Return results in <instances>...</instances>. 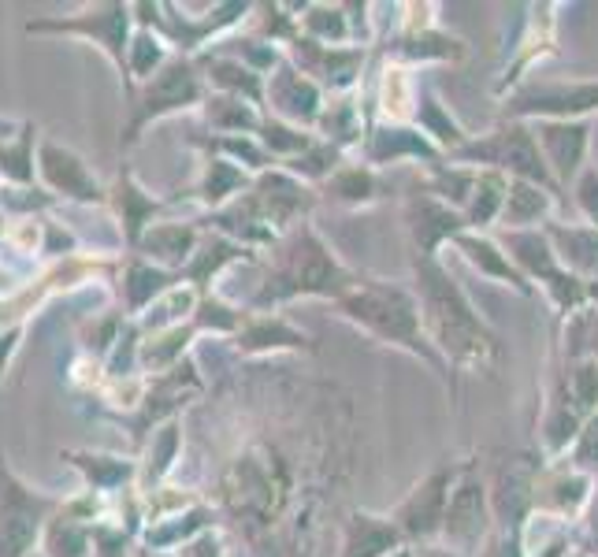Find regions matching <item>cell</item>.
Instances as JSON below:
<instances>
[{"mask_svg":"<svg viewBox=\"0 0 598 557\" xmlns=\"http://www.w3.org/2000/svg\"><path fill=\"white\" fill-rule=\"evenodd\" d=\"M420 320L428 324L431 338L457 361L487 364L494 357V338L487 335L483 320L435 264L420 268Z\"/></svg>","mask_w":598,"mask_h":557,"instance_id":"1","label":"cell"},{"mask_svg":"<svg viewBox=\"0 0 598 557\" xmlns=\"http://www.w3.org/2000/svg\"><path fill=\"white\" fill-rule=\"evenodd\" d=\"M342 309L350 320H357L361 327H368L372 335L387 338V342H398L405 350L428 357L424 350V338H420V305H416L405 290H394V286H361L342 298Z\"/></svg>","mask_w":598,"mask_h":557,"instance_id":"2","label":"cell"},{"mask_svg":"<svg viewBox=\"0 0 598 557\" xmlns=\"http://www.w3.org/2000/svg\"><path fill=\"white\" fill-rule=\"evenodd\" d=\"M491 528V509H487V487L476 476H465L450 491L446 517H442V535L450 539L454 550H472Z\"/></svg>","mask_w":598,"mask_h":557,"instance_id":"3","label":"cell"},{"mask_svg":"<svg viewBox=\"0 0 598 557\" xmlns=\"http://www.w3.org/2000/svg\"><path fill=\"white\" fill-rule=\"evenodd\" d=\"M465 156L491 160L498 168L517 171V179L524 182H546V164H543V156H539V145H535V138L524 127L498 130L491 142L465 149Z\"/></svg>","mask_w":598,"mask_h":557,"instance_id":"4","label":"cell"},{"mask_svg":"<svg viewBox=\"0 0 598 557\" xmlns=\"http://www.w3.org/2000/svg\"><path fill=\"white\" fill-rule=\"evenodd\" d=\"M450 472H435L420 483L398 509V528L402 535L413 539H428V535L442 532V517H446V502H450Z\"/></svg>","mask_w":598,"mask_h":557,"instance_id":"5","label":"cell"},{"mask_svg":"<svg viewBox=\"0 0 598 557\" xmlns=\"http://www.w3.org/2000/svg\"><path fill=\"white\" fill-rule=\"evenodd\" d=\"M197 93H201V86H197V75L190 71V64H182V60L168 64L160 75H153V86L145 90L142 108H138V116H134V123H130V138H134V134L142 130V123H149V119L197 101Z\"/></svg>","mask_w":598,"mask_h":557,"instance_id":"6","label":"cell"},{"mask_svg":"<svg viewBox=\"0 0 598 557\" xmlns=\"http://www.w3.org/2000/svg\"><path fill=\"white\" fill-rule=\"evenodd\" d=\"M283 283H290V294H331L338 286V264L312 234H305L290 249Z\"/></svg>","mask_w":598,"mask_h":557,"instance_id":"7","label":"cell"},{"mask_svg":"<svg viewBox=\"0 0 598 557\" xmlns=\"http://www.w3.org/2000/svg\"><path fill=\"white\" fill-rule=\"evenodd\" d=\"M402 543V528L390 520L357 513L346 528V543H342V557H387L390 550H398Z\"/></svg>","mask_w":598,"mask_h":557,"instance_id":"8","label":"cell"},{"mask_svg":"<svg viewBox=\"0 0 598 557\" xmlns=\"http://www.w3.org/2000/svg\"><path fill=\"white\" fill-rule=\"evenodd\" d=\"M41 171H45L49 186H56L60 194L82 197V201H93V197H97V179H93L90 171H86V164H82L75 153H67V149L45 145V149H41Z\"/></svg>","mask_w":598,"mask_h":557,"instance_id":"9","label":"cell"},{"mask_svg":"<svg viewBox=\"0 0 598 557\" xmlns=\"http://www.w3.org/2000/svg\"><path fill=\"white\" fill-rule=\"evenodd\" d=\"M539 142L546 145V160L561 171V179H569L572 171L580 168L587 127H580V123H546V127H539Z\"/></svg>","mask_w":598,"mask_h":557,"instance_id":"10","label":"cell"},{"mask_svg":"<svg viewBox=\"0 0 598 557\" xmlns=\"http://www.w3.org/2000/svg\"><path fill=\"white\" fill-rule=\"evenodd\" d=\"M520 112H550V116H576L598 108V86H550L535 90L532 97H520Z\"/></svg>","mask_w":598,"mask_h":557,"instance_id":"11","label":"cell"},{"mask_svg":"<svg viewBox=\"0 0 598 557\" xmlns=\"http://www.w3.org/2000/svg\"><path fill=\"white\" fill-rule=\"evenodd\" d=\"M93 19H82V23H60V30H78L86 38H97L104 49L112 52V60L123 64V30H127V8L123 4H104L97 12H90Z\"/></svg>","mask_w":598,"mask_h":557,"instance_id":"12","label":"cell"},{"mask_svg":"<svg viewBox=\"0 0 598 557\" xmlns=\"http://www.w3.org/2000/svg\"><path fill=\"white\" fill-rule=\"evenodd\" d=\"M409 220H413V231L424 249H435L446 234L457 238V231H461V220H457L454 212L442 208L439 201H428V197H420V201L409 205Z\"/></svg>","mask_w":598,"mask_h":557,"instance_id":"13","label":"cell"},{"mask_svg":"<svg viewBox=\"0 0 598 557\" xmlns=\"http://www.w3.org/2000/svg\"><path fill=\"white\" fill-rule=\"evenodd\" d=\"M272 101L275 108L290 119H305L309 123L316 116V86L309 78H301L298 71H279L272 82Z\"/></svg>","mask_w":598,"mask_h":557,"instance_id":"14","label":"cell"},{"mask_svg":"<svg viewBox=\"0 0 598 557\" xmlns=\"http://www.w3.org/2000/svg\"><path fill=\"white\" fill-rule=\"evenodd\" d=\"M457 246H461V253H465L483 275H494V279H502V283H513L517 290H528L524 275L509 264L506 253H498L494 242H487V238H472V234H457Z\"/></svg>","mask_w":598,"mask_h":557,"instance_id":"15","label":"cell"},{"mask_svg":"<svg viewBox=\"0 0 598 557\" xmlns=\"http://www.w3.org/2000/svg\"><path fill=\"white\" fill-rule=\"evenodd\" d=\"M546 208H550V197H546L543 190L535 186V182L517 179L513 186H509V194H506V205H502V220H506L509 227H524V223L539 220Z\"/></svg>","mask_w":598,"mask_h":557,"instance_id":"16","label":"cell"},{"mask_svg":"<svg viewBox=\"0 0 598 557\" xmlns=\"http://www.w3.org/2000/svg\"><path fill=\"white\" fill-rule=\"evenodd\" d=\"M558 257L580 272H598V231H554Z\"/></svg>","mask_w":598,"mask_h":557,"instance_id":"17","label":"cell"},{"mask_svg":"<svg viewBox=\"0 0 598 557\" xmlns=\"http://www.w3.org/2000/svg\"><path fill=\"white\" fill-rule=\"evenodd\" d=\"M506 194H509V186L502 182V175H480V179H476V186H472V208H468V223H476V227L491 223L494 212L506 205Z\"/></svg>","mask_w":598,"mask_h":557,"instance_id":"18","label":"cell"},{"mask_svg":"<svg viewBox=\"0 0 598 557\" xmlns=\"http://www.w3.org/2000/svg\"><path fill=\"white\" fill-rule=\"evenodd\" d=\"M145 246L153 249L156 257L182 260L186 253H190V246H194V231H186V227H156Z\"/></svg>","mask_w":598,"mask_h":557,"instance_id":"19","label":"cell"},{"mask_svg":"<svg viewBox=\"0 0 598 557\" xmlns=\"http://www.w3.org/2000/svg\"><path fill=\"white\" fill-rule=\"evenodd\" d=\"M242 171L231 168L227 160H212V168H208V179H205V197L208 201H223V197L231 194L234 186H242Z\"/></svg>","mask_w":598,"mask_h":557,"instance_id":"20","label":"cell"},{"mask_svg":"<svg viewBox=\"0 0 598 557\" xmlns=\"http://www.w3.org/2000/svg\"><path fill=\"white\" fill-rule=\"evenodd\" d=\"M208 119L223 130H242L253 127V112L242 101H212L208 104Z\"/></svg>","mask_w":598,"mask_h":557,"instance_id":"21","label":"cell"},{"mask_svg":"<svg viewBox=\"0 0 598 557\" xmlns=\"http://www.w3.org/2000/svg\"><path fill=\"white\" fill-rule=\"evenodd\" d=\"M572 402L580 409H595L598 405V364H580L572 372Z\"/></svg>","mask_w":598,"mask_h":557,"instance_id":"22","label":"cell"},{"mask_svg":"<svg viewBox=\"0 0 598 557\" xmlns=\"http://www.w3.org/2000/svg\"><path fill=\"white\" fill-rule=\"evenodd\" d=\"M298 346V342H305L301 335H294V331H286L283 324H272V327H253L246 335V350H257V346Z\"/></svg>","mask_w":598,"mask_h":557,"instance_id":"23","label":"cell"},{"mask_svg":"<svg viewBox=\"0 0 598 557\" xmlns=\"http://www.w3.org/2000/svg\"><path fill=\"white\" fill-rule=\"evenodd\" d=\"M216 71V82H223V86H231V90H246L249 97H257V78H253V71H246L242 64H216L212 67Z\"/></svg>","mask_w":598,"mask_h":557,"instance_id":"24","label":"cell"},{"mask_svg":"<svg viewBox=\"0 0 598 557\" xmlns=\"http://www.w3.org/2000/svg\"><path fill=\"white\" fill-rule=\"evenodd\" d=\"M335 190H338V197H350V201H368V197H372V182H368V175H364L361 168H357V171L338 175Z\"/></svg>","mask_w":598,"mask_h":557,"instance_id":"25","label":"cell"},{"mask_svg":"<svg viewBox=\"0 0 598 557\" xmlns=\"http://www.w3.org/2000/svg\"><path fill=\"white\" fill-rule=\"evenodd\" d=\"M130 283H134V286H127L130 301H134V305H142L149 294L160 290V275H156L153 268H134V272H130Z\"/></svg>","mask_w":598,"mask_h":557,"instance_id":"26","label":"cell"},{"mask_svg":"<svg viewBox=\"0 0 598 557\" xmlns=\"http://www.w3.org/2000/svg\"><path fill=\"white\" fill-rule=\"evenodd\" d=\"M580 205H584L587 216L598 223V175L595 171H587L584 179H580Z\"/></svg>","mask_w":598,"mask_h":557,"instance_id":"27","label":"cell"},{"mask_svg":"<svg viewBox=\"0 0 598 557\" xmlns=\"http://www.w3.org/2000/svg\"><path fill=\"white\" fill-rule=\"evenodd\" d=\"M480 557H524V554H520V539H517V535L506 532V535H494Z\"/></svg>","mask_w":598,"mask_h":557,"instance_id":"28","label":"cell"},{"mask_svg":"<svg viewBox=\"0 0 598 557\" xmlns=\"http://www.w3.org/2000/svg\"><path fill=\"white\" fill-rule=\"evenodd\" d=\"M580 465L584 468H598V420L591 428L584 431V439H580Z\"/></svg>","mask_w":598,"mask_h":557,"instance_id":"29","label":"cell"},{"mask_svg":"<svg viewBox=\"0 0 598 557\" xmlns=\"http://www.w3.org/2000/svg\"><path fill=\"white\" fill-rule=\"evenodd\" d=\"M435 112V101H428V108H424V116H431ZM424 123H431V119H424ZM435 138H442V142H457V127H446V123H435V130H431Z\"/></svg>","mask_w":598,"mask_h":557,"instance_id":"30","label":"cell"},{"mask_svg":"<svg viewBox=\"0 0 598 557\" xmlns=\"http://www.w3.org/2000/svg\"><path fill=\"white\" fill-rule=\"evenodd\" d=\"M591 535L598 539V494H595V506H591Z\"/></svg>","mask_w":598,"mask_h":557,"instance_id":"31","label":"cell"},{"mask_svg":"<svg viewBox=\"0 0 598 557\" xmlns=\"http://www.w3.org/2000/svg\"><path fill=\"white\" fill-rule=\"evenodd\" d=\"M420 557H461V554H454V550H424Z\"/></svg>","mask_w":598,"mask_h":557,"instance_id":"32","label":"cell"},{"mask_svg":"<svg viewBox=\"0 0 598 557\" xmlns=\"http://www.w3.org/2000/svg\"><path fill=\"white\" fill-rule=\"evenodd\" d=\"M595 353H598V327H595Z\"/></svg>","mask_w":598,"mask_h":557,"instance_id":"33","label":"cell"},{"mask_svg":"<svg viewBox=\"0 0 598 557\" xmlns=\"http://www.w3.org/2000/svg\"><path fill=\"white\" fill-rule=\"evenodd\" d=\"M398 557H405V554H398Z\"/></svg>","mask_w":598,"mask_h":557,"instance_id":"34","label":"cell"}]
</instances>
